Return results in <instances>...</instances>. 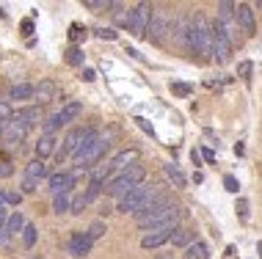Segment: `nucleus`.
Returning <instances> with one entry per match:
<instances>
[{
    "mask_svg": "<svg viewBox=\"0 0 262 259\" xmlns=\"http://www.w3.org/2000/svg\"><path fill=\"white\" fill-rule=\"evenodd\" d=\"M136 221H138L141 229H149V232L152 229H177L180 221H182V209L177 204H171V199L163 196V199L155 201L146 213L136 215Z\"/></svg>",
    "mask_w": 262,
    "mask_h": 259,
    "instance_id": "1",
    "label": "nucleus"
},
{
    "mask_svg": "<svg viewBox=\"0 0 262 259\" xmlns=\"http://www.w3.org/2000/svg\"><path fill=\"white\" fill-rule=\"evenodd\" d=\"M163 199V193H160V187H136V191H130L124 196V199H119V213H133V215H141V213H146L155 201H160Z\"/></svg>",
    "mask_w": 262,
    "mask_h": 259,
    "instance_id": "2",
    "label": "nucleus"
},
{
    "mask_svg": "<svg viewBox=\"0 0 262 259\" xmlns=\"http://www.w3.org/2000/svg\"><path fill=\"white\" fill-rule=\"evenodd\" d=\"M144 177H146V169H144L141 163L130 166L127 171L116 174V177L111 179L108 193L113 196V199H124V196L130 193V191H136V187H141V182H144Z\"/></svg>",
    "mask_w": 262,
    "mask_h": 259,
    "instance_id": "3",
    "label": "nucleus"
},
{
    "mask_svg": "<svg viewBox=\"0 0 262 259\" xmlns=\"http://www.w3.org/2000/svg\"><path fill=\"white\" fill-rule=\"evenodd\" d=\"M212 33L215 28L204 14H196L193 17V47H196V55L202 58H212Z\"/></svg>",
    "mask_w": 262,
    "mask_h": 259,
    "instance_id": "4",
    "label": "nucleus"
},
{
    "mask_svg": "<svg viewBox=\"0 0 262 259\" xmlns=\"http://www.w3.org/2000/svg\"><path fill=\"white\" fill-rule=\"evenodd\" d=\"M152 17H155V9L149 3H138L136 9L130 11V33L138 39H146L149 33V25H152Z\"/></svg>",
    "mask_w": 262,
    "mask_h": 259,
    "instance_id": "5",
    "label": "nucleus"
},
{
    "mask_svg": "<svg viewBox=\"0 0 262 259\" xmlns=\"http://www.w3.org/2000/svg\"><path fill=\"white\" fill-rule=\"evenodd\" d=\"M80 113H83V102H69V105H63L58 113H53V116L45 122V135H55V130L63 127V124H69V122H75Z\"/></svg>",
    "mask_w": 262,
    "mask_h": 259,
    "instance_id": "6",
    "label": "nucleus"
},
{
    "mask_svg": "<svg viewBox=\"0 0 262 259\" xmlns=\"http://www.w3.org/2000/svg\"><path fill=\"white\" fill-rule=\"evenodd\" d=\"M174 22H177V19L171 17V11H155L152 25H149V33H146V39L155 41V44H160V41L168 36V33H174Z\"/></svg>",
    "mask_w": 262,
    "mask_h": 259,
    "instance_id": "7",
    "label": "nucleus"
},
{
    "mask_svg": "<svg viewBox=\"0 0 262 259\" xmlns=\"http://www.w3.org/2000/svg\"><path fill=\"white\" fill-rule=\"evenodd\" d=\"M108 146H111V141L105 135H100V141H94L80 157H75L77 163H80V171H91L97 163H102V155H105V149H108Z\"/></svg>",
    "mask_w": 262,
    "mask_h": 259,
    "instance_id": "8",
    "label": "nucleus"
},
{
    "mask_svg": "<svg viewBox=\"0 0 262 259\" xmlns=\"http://www.w3.org/2000/svg\"><path fill=\"white\" fill-rule=\"evenodd\" d=\"M212 28H215V33H212V58H215L218 64H229V58H232V41L226 39V33L221 31L218 19L212 22Z\"/></svg>",
    "mask_w": 262,
    "mask_h": 259,
    "instance_id": "9",
    "label": "nucleus"
},
{
    "mask_svg": "<svg viewBox=\"0 0 262 259\" xmlns=\"http://www.w3.org/2000/svg\"><path fill=\"white\" fill-rule=\"evenodd\" d=\"M83 132H86V127H75V130L67 132V138H63V146H61L58 152H55V160H58V163H63V160H69V157H75L77 146H80V141H83Z\"/></svg>",
    "mask_w": 262,
    "mask_h": 259,
    "instance_id": "10",
    "label": "nucleus"
},
{
    "mask_svg": "<svg viewBox=\"0 0 262 259\" xmlns=\"http://www.w3.org/2000/svg\"><path fill=\"white\" fill-rule=\"evenodd\" d=\"M235 19H237L240 31H243L246 36H254V33H257V22H254V9H251L249 3H237Z\"/></svg>",
    "mask_w": 262,
    "mask_h": 259,
    "instance_id": "11",
    "label": "nucleus"
},
{
    "mask_svg": "<svg viewBox=\"0 0 262 259\" xmlns=\"http://www.w3.org/2000/svg\"><path fill=\"white\" fill-rule=\"evenodd\" d=\"M171 232H174V229H152L149 234H144L141 248H144V251H155V248L166 246V243L171 240Z\"/></svg>",
    "mask_w": 262,
    "mask_h": 259,
    "instance_id": "12",
    "label": "nucleus"
},
{
    "mask_svg": "<svg viewBox=\"0 0 262 259\" xmlns=\"http://www.w3.org/2000/svg\"><path fill=\"white\" fill-rule=\"evenodd\" d=\"M75 174L69 171H58V174H50V191L53 196H61V193H69L75 187Z\"/></svg>",
    "mask_w": 262,
    "mask_h": 259,
    "instance_id": "13",
    "label": "nucleus"
},
{
    "mask_svg": "<svg viewBox=\"0 0 262 259\" xmlns=\"http://www.w3.org/2000/svg\"><path fill=\"white\" fill-rule=\"evenodd\" d=\"M91 246H94V240H91L89 234H83V232H77L72 234V240H69V254L72 256H89L91 254Z\"/></svg>",
    "mask_w": 262,
    "mask_h": 259,
    "instance_id": "14",
    "label": "nucleus"
},
{
    "mask_svg": "<svg viewBox=\"0 0 262 259\" xmlns=\"http://www.w3.org/2000/svg\"><path fill=\"white\" fill-rule=\"evenodd\" d=\"M136 163H138V149H124V152H119V155L111 160V171L122 174V171H127L130 166H136Z\"/></svg>",
    "mask_w": 262,
    "mask_h": 259,
    "instance_id": "15",
    "label": "nucleus"
},
{
    "mask_svg": "<svg viewBox=\"0 0 262 259\" xmlns=\"http://www.w3.org/2000/svg\"><path fill=\"white\" fill-rule=\"evenodd\" d=\"M28 130H31V127H25L23 122H17V119H14V122H9V124L3 127V138H6L9 144H23L25 135H28Z\"/></svg>",
    "mask_w": 262,
    "mask_h": 259,
    "instance_id": "16",
    "label": "nucleus"
},
{
    "mask_svg": "<svg viewBox=\"0 0 262 259\" xmlns=\"http://www.w3.org/2000/svg\"><path fill=\"white\" fill-rule=\"evenodd\" d=\"M36 102H39V108L41 105H47V102H53L55 100V83L53 80H41L39 86H36Z\"/></svg>",
    "mask_w": 262,
    "mask_h": 259,
    "instance_id": "17",
    "label": "nucleus"
},
{
    "mask_svg": "<svg viewBox=\"0 0 262 259\" xmlns=\"http://www.w3.org/2000/svg\"><path fill=\"white\" fill-rule=\"evenodd\" d=\"M17 122H23L25 127H33V124H39V122H41V108H39V105H31V108L17 110Z\"/></svg>",
    "mask_w": 262,
    "mask_h": 259,
    "instance_id": "18",
    "label": "nucleus"
},
{
    "mask_svg": "<svg viewBox=\"0 0 262 259\" xmlns=\"http://www.w3.org/2000/svg\"><path fill=\"white\" fill-rule=\"evenodd\" d=\"M163 174L168 177V182H171L174 187H185L188 185V177L180 171V166H177V163H166V166H163Z\"/></svg>",
    "mask_w": 262,
    "mask_h": 259,
    "instance_id": "19",
    "label": "nucleus"
},
{
    "mask_svg": "<svg viewBox=\"0 0 262 259\" xmlns=\"http://www.w3.org/2000/svg\"><path fill=\"white\" fill-rule=\"evenodd\" d=\"M25 218H23V213H11L9 215V221H6V240H9V237H14L17 232H25Z\"/></svg>",
    "mask_w": 262,
    "mask_h": 259,
    "instance_id": "20",
    "label": "nucleus"
},
{
    "mask_svg": "<svg viewBox=\"0 0 262 259\" xmlns=\"http://www.w3.org/2000/svg\"><path fill=\"white\" fill-rule=\"evenodd\" d=\"M45 177H47V166H45V160H31V163L25 166V179L39 182V179H45Z\"/></svg>",
    "mask_w": 262,
    "mask_h": 259,
    "instance_id": "21",
    "label": "nucleus"
},
{
    "mask_svg": "<svg viewBox=\"0 0 262 259\" xmlns=\"http://www.w3.org/2000/svg\"><path fill=\"white\" fill-rule=\"evenodd\" d=\"M53 152H58V149H55V135H41L39 144H36V160L50 157Z\"/></svg>",
    "mask_w": 262,
    "mask_h": 259,
    "instance_id": "22",
    "label": "nucleus"
},
{
    "mask_svg": "<svg viewBox=\"0 0 262 259\" xmlns=\"http://www.w3.org/2000/svg\"><path fill=\"white\" fill-rule=\"evenodd\" d=\"M185 259H210V248L204 240H193L185 248Z\"/></svg>",
    "mask_w": 262,
    "mask_h": 259,
    "instance_id": "23",
    "label": "nucleus"
},
{
    "mask_svg": "<svg viewBox=\"0 0 262 259\" xmlns=\"http://www.w3.org/2000/svg\"><path fill=\"white\" fill-rule=\"evenodd\" d=\"M171 243L174 246H190V243H193V232H190V229H182V226H177L174 232H171Z\"/></svg>",
    "mask_w": 262,
    "mask_h": 259,
    "instance_id": "24",
    "label": "nucleus"
},
{
    "mask_svg": "<svg viewBox=\"0 0 262 259\" xmlns=\"http://www.w3.org/2000/svg\"><path fill=\"white\" fill-rule=\"evenodd\" d=\"M72 209V199H69V193H61V196H53V213L55 215H63Z\"/></svg>",
    "mask_w": 262,
    "mask_h": 259,
    "instance_id": "25",
    "label": "nucleus"
},
{
    "mask_svg": "<svg viewBox=\"0 0 262 259\" xmlns=\"http://www.w3.org/2000/svg\"><path fill=\"white\" fill-rule=\"evenodd\" d=\"M33 94H36V88H33V86H28V83H19V86H14L11 88V100H31V97Z\"/></svg>",
    "mask_w": 262,
    "mask_h": 259,
    "instance_id": "26",
    "label": "nucleus"
},
{
    "mask_svg": "<svg viewBox=\"0 0 262 259\" xmlns=\"http://www.w3.org/2000/svg\"><path fill=\"white\" fill-rule=\"evenodd\" d=\"M113 9H116V11H111V14H113V19H116V25H119V28H127V31H130V11H124V6H122V3H116Z\"/></svg>",
    "mask_w": 262,
    "mask_h": 259,
    "instance_id": "27",
    "label": "nucleus"
},
{
    "mask_svg": "<svg viewBox=\"0 0 262 259\" xmlns=\"http://www.w3.org/2000/svg\"><path fill=\"white\" fill-rule=\"evenodd\" d=\"M36 237H39V229L33 226V223H28L25 232H23V246H25L28 251H31L33 246H36Z\"/></svg>",
    "mask_w": 262,
    "mask_h": 259,
    "instance_id": "28",
    "label": "nucleus"
},
{
    "mask_svg": "<svg viewBox=\"0 0 262 259\" xmlns=\"http://www.w3.org/2000/svg\"><path fill=\"white\" fill-rule=\"evenodd\" d=\"M83 58H86V55H83V50H80V47H69V50H67V64L69 66H83Z\"/></svg>",
    "mask_w": 262,
    "mask_h": 259,
    "instance_id": "29",
    "label": "nucleus"
},
{
    "mask_svg": "<svg viewBox=\"0 0 262 259\" xmlns=\"http://www.w3.org/2000/svg\"><path fill=\"white\" fill-rule=\"evenodd\" d=\"M102 193V182H89L86 193H83V199H86V204H91V201H97Z\"/></svg>",
    "mask_w": 262,
    "mask_h": 259,
    "instance_id": "30",
    "label": "nucleus"
},
{
    "mask_svg": "<svg viewBox=\"0 0 262 259\" xmlns=\"http://www.w3.org/2000/svg\"><path fill=\"white\" fill-rule=\"evenodd\" d=\"M111 174V163H97L91 169V182H105V177Z\"/></svg>",
    "mask_w": 262,
    "mask_h": 259,
    "instance_id": "31",
    "label": "nucleus"
},
{
    "mask_svg": "<svg viewBox=\"0 0 262 259\" xmlns=\"http://www.w3.org/2000/svg\"><path fill=\"white\" fill-rule=\"evenodd\" d=\"M83 9H89V11H108L113 9V3H108V0H83Z\"/></svg>",
    "mask_w": 262,
    "mask_h": 259,
    "instance_id": "32",
    "label": "nucleus"
},
{
    "mask_svg": "<svg viewBox=\"0 0 262 259\" xmlns=\"http://www.w3.org/2000/svg\"><path fill=\"white\" fill-rule=\"evenodd\" d=\"M105 232H108V226H105V221H94V223H91V226H89V237H91V240H100V237L105 234Z\"/></svg>",
    "mask_w": 262,
    "mask_h": 259,
    "instance_id": "33",
    "label": "nucleus"
},
{
    "mask_svg": "<svg viewBox=\"0 0 262 259\" xmlns=\"http://www.w3.org/2000/svg\"><path fill=\"white\" fill-rule=\"evenodd\" d=\"M14 119H17V110H14L9 102H0V122L9 124V122H14Z\"/></svg>",
    "mask_w": 262,
    "mask_h": 259,
    "instance_id": "34",
    "label": "nucleus"
},
{
    "mask_svg": "<svg viewBox=\"0 0 262 259\" xmlns=\"http://www.w3.org/2000/svg\"><path fill=\"white\" fill-rule=\"evenodd\" d=\"M235 3H218V19H235Z\"/></svg>",
    "mask_w": 262,
    "mask_h": 259,
    "instance_id": "35",
    "label": "nucleus"
},
{
    "mask_svg": "<svg viewBox=\"0 0 262 259\" xmlns=\"http://www.w3.org/2000/svg\"><path fill=\"white\" fill-rule=\"evenodd\" d=\"M69 39H72V41L86 39V28H83V25H77V22H72V25H69Z\"/></svg>",
    "mask_w": 262,
    "mask_h": 259,
    "instance_id": "36",
    "label": "nucleus"
},
{
    "mask_svg": "<svg viewBox=\"0 0 262 259\" xmlns=\"http://www.w3.org/2000/svg\"><path fill=\"white\" fill-rule=\"evenodd\" d=\"M3 199H6V204H14V207H17L19 201H23V191H6Z\"/></svg>",
    "mask_w": 262,
    "mask_h": 259,
    "instance_id": "37",
    "label": "nucleus"
},
{
    "mask_svg": "<svg viewBox=\"0 0 262 259\" xmlns=\"http://www.w3.org/2000/svg\"><path fill=\"white\" fill-rule=\"evenodd\" d=\"M224 187H226L229 193H237V191H240V182L232 177V174H226V177H224Z\"/></svg>",
    "mask_w": 262,
    "mask_h": 259,
    "instance_id": "38",
    "label": "nucleus"
},
{
    "mask_svg": "<svg viewBox=\"0 0 262 259\" xmlns=\"http://www.w3.org/2000/svg\"><path fill=\"white\" fill-rule=\"evenodd\" d=\"M237 75L243 80H251V61H240V66H237Z\"/></svg>",
    "mask_w": 262,
    "mask_h": 259,
    "instance_id": "39",
    "label": "nucleus"
},
{
    "mask_svg": "<svg viewBox=\"0 0 262 259\" xmlns=\"http://www.w3.org/2000/svg\"><path fill=\"white\" fill-rule=\"evenodd\" d=\"M237 215H240V221H249V201L246 199H237Z\"/></svg>",
    "mask_w": 262,
    "mask_h": 259,
    "instance_id": "40",
    "label": "nucleus"
},
{
    "mask_svg": "<svg viewBox=\"0 0 262 259\" xmlns=\"http://www.w3.org/2000/svg\"><path fill=\"white\" fill-rule=\"evenodd\" d=\"M89 204H86V199H83V196H77V199L72 201V209H69V213H75V215H80L83 209H86Z\"/></svg>",
    "mask_w": 262,
    "mask_h": 259,
    "instance_id": "41",
    "label": "nucleus"
},
{
    "mask_svg": "<svg viewBox=\"0 0 262 259\" xmlns=\"http://www.w3.org/2000/svg\"><path fill=\"white\" fill-rule=\"evenodd\" d=\"M97 36H100V39H108V41H113V39H116V31H113V28H97Z\"/></svg>",
    "mask_w": 262,
    "mask_h": 259,
    "instance_id": "42",
    "label": "nucleus"
},
{
    "mask_svg": "<svg viewBox=\"0 0 262 259\" xmlns=\"http://www.w3.org/2000/svg\"><path fill=\"white\" fill-rule=\"evenodd\" d=\"M171 91H174V94H180V97H185V94H190V91H193V86H188V83H174Z\"/></svg>",
    "mask_w": 262,
    "mask_h": 259,
    "instance_id": "43",
    "label": "nucleus"
},
{
    "mask_svg": "<svg viewBox=\"0 0 262 259\" xmlns=\"http://www.w3.org/2000/svg\"><path fill=\"white\" fill-rule=\"evenodd\" d=\"M6 221H9V215H6V207L0 204V240L6 237Z\"/></svg>",
    "mask_w": 262,
    "mask_h": 259,
    "instance_id": "44",
    "label": "nucleus"
},
{
    "mask_svg": "<svg viewBox=\"0 0 262 259\" xmlns=\"http://www.w3.org/2000/svg\"><path fill=\"white\" fill-rule=\"evenodd\" d=\"M11 174H14V169H11V163H9V160H3V163H0V177H3V179H9Z\"/></svg>",
    "mask_w": 262,
    "mask_h": 259,
    "instance_id": "45",
    "label": "nucleus"
},
{
    "mask_svg": "<svg viewBox=\"0 0 262 259\" xmlns=\"http://www.w3.org/2000/svg\"><path fill=\"white\" fill-rule=\"evenodd\" d=\"M39 187V182H33V179H23V196L25 193H33Z\"/></svg>",
    "mask_w": 262,
    "mask_h": 259,
    "instance_id": "46",
    "label": "nucleus"
},
{
    "mask_svg": "<svg viewBox=\"0 0 262 259\" xmlns=\"http://www.w3.org/2000/svg\"><path fill=\"white\" fill-rule=\"evenodd\" d=\"M136 122H138V127H141V130H144V132H149V135H155V127H152V124H149V122H146V119H141V116H138V119H136Z\"/></svg>",
    "mask_w": 262,
    "mask_h": 259,
    "instance_id": "47",
    "label": "nucleus"
},
{
    "mask_svg": "<svg viewBox=\"0 0 262 259\" xmlns=\"http://www.w3.org/2000/svg\"><path fill=\"white\" fill-rule=\"evenodd\" d=\"M83 80H86V83H94V80H97V72H94V69H83Z\"/></svg>",
    "mask_w": 262,
    "mask_h": 259,
    "instance_id": "48",
    "label": "nucleus"
},
{
    "mask_svg": "<svg viewBox=\"0 0 262 259\" xmlns=\"http://www.w3.org/2000/svg\"><path fill=\"white\" fill-rule=\"evenodd\" d=\"M202 157L207 160V163H215V152L212 149H202Z\"/></svg>",
    "mask_w": 262,
    "mask_h": 259,
    "instance_id": "49",
    "label": "nucleus"
},
{
    "mask_svg": "<svg viewBox=\"0 0 262 259\" xmlns=\"http://www.w3.org/2000/svg\"><path fill=\"white\" fill-rule=\"evenodd\" d=\"M127 55H133L136 61H144V55H141V53L136 50V47H127Z\"/></svg>",
    "mask_w": 262,
    "mask_h": 259,
    "instance_id": "50",
    "label": "nucleus"
},
{
    "mask_svg": "<svg viewBox=\"0 0 262 259\" xmlns=\"http://www.w3.org/2000/svg\"><path fill=\"white\" fill-rule=\"evenodd\" d=\"M190 160H193V166H199V163H202V152L193 149V152H190Z\"/></svg>",
    "mask_w": 262,
    "mask_h": 259,
    "instance_id": "51",
    "label": "nucleus"
},
{
    "mask_svg": "<svg viewBox=\"0 0 262 259\" xmlns=\"http://www.w3.org/2000/svg\"><path fill=\"white\" fill-rule=\"evenodd\" d=\"M23 31L25 33H33V22H31V19H23Z\"/></svg>",
    "mask_w": 262,
    "mask_h": 259,
    "instance_id": "52",
    "label": "nucleus"
},
{
    "mask_svg": "<svg viewBox=\"0 0 262 259\" xmlns=\"http://www.w3.org/2000/svg\"><path fill=\"white\" fill-rule=\"evenodd\" d=\"M0 17H6V11H3V6H0Z\"/></svg>",
    "mask_w": 262,
    "mask_h": 259,
    "instance_id": "53",
    "label": "nucleus"
},
{
    "mask_svg": "<svg viewBox=\"0 0 262 259\" xmlns=\"http://www.w3.org/2000/svg\"><path fill=\"white\" fill-rule=\"evenodd\" d=\"M259 11H262V0H259Z\"/></svg>",
    "mask_w": 262,
    "mask_h": 259,
    "instance_id": "54",
    "label": "nucleus"
}]
</instances>
